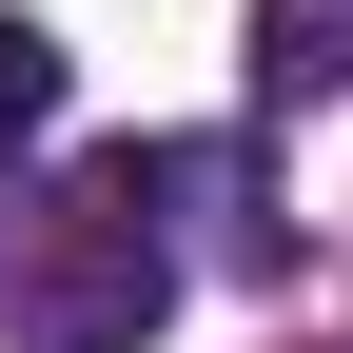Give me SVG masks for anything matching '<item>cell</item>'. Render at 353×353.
Masks as SVG:
<instances>
[{
  "instance_id": "1",
  "label": "cell",
  "mask_w": 353,
  "mask_h": 353,
  "mask_svg": "<svg viewBox=\"0 0 353 353\" xmlns=\"http://www.w3.org/2000/svg\"><path fill=\"white\" fill-rule=\"evenodd\" d=\"M176 196H196V138H118L59 196H20L0 216V334L20 353H138L176 314Z\"/></svg>"
},
{
  "instance_id": "3",
  "label": "cell",
  "mask_w": 353,
  "mask_h": 353,
  "mask_svg": "<svg viewBox=\"0 0 353 353\" xmlns=\"http://www.w3.org/2000/svg\"><path fill=\"white\" fill-rule=\"evenodd\" d=\"M39 138H59V39H39V20H0V176H20Z\"/></svg>"
},
{
  "instance_id": "2",
  "label": "cell",
  "mask_w": 353,
  "mask_h": 353,
  "mask_svg": "<svg viewBox=\"0 0 353 353\" xmlns=\"http://www.w3.org/2000/svg\"><path fill=\"white\" fill-rule=\"evenodd\" d=\"M255 99H353V0H255Z\"/></svg>"
}]
</instances>
